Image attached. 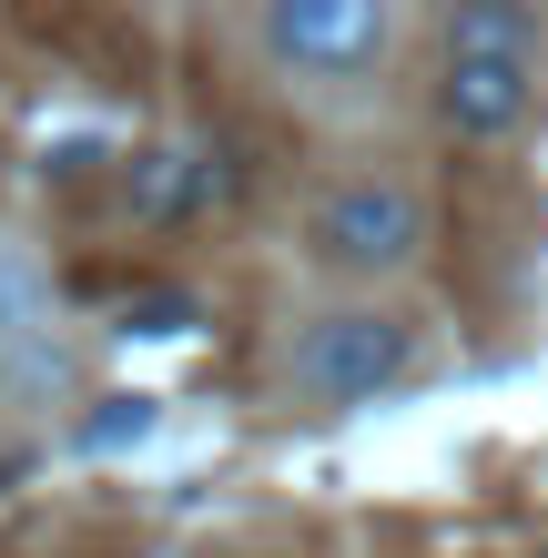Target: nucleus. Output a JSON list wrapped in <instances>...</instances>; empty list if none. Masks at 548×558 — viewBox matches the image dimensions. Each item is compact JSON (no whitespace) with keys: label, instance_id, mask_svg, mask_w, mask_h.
<instances>
[{"label":"nucleus","instance_id":"7","mask_svg":"<svg viewBox=\"0 0 548 558\" xmlns=\"http://www.w3.org/2000/svg\"><path fill=\"white\" fill-rule=\"evenodd\" d=\"M143 426H153V407H143V397H112V416L92 426V447H122V437H143Z\"/></svg>","mask_w":548,"mask_h":558},{"label":"nucleus","instance_id":"5","mask_svg":"<svg viewBox=\"0 0 548 558\" xmlns=\"http://www.w3.org/2000/svg\"><path fill=\"white\" fill-rule=\"evenodd\" d=\"M122 204H133V223H193L214 204V162L193 153V143H143L133 162H122Z\"/></svg>","mask_w":548,"mask_h":558},{"label":"nucleus","instance_id":"3","mask_svg":"<svg viewBox=\"0 0 548 558\" xmlns=\"http://www.w3.org/2000/svg\"><path fill=\"white\" fill-rule=\"evenodd\" d=\"M437 112H447V133H458L467 153H498V143H519V133H528V112H538V92H528V61H508V51H447Z\"/></svg>","mask_w":548,"mask_h":558},{"label":"nucleus","instance_id":"1","mask_svg":"<svg viewBox=\"0 0 548 558\" xmlns=\"http://www.w3.org/2000/svg\"><path fill=\"white\" fill-rule=\"evenodd\" d=\"M416 244H427V204L386 173L326 183L305 204V254L326 275H397V265H416Z\"/></svg>","mask_w":548,"mask_h":558},{"label":"nucleus","instance_id":"4","mask_svg":"<svg viewBox=\"0 0 548 558\" xmlns=\"http://www.w3.org/2000/svg\"><path fill=\"white\" fill-rule=\"evenodd\" d=\"M265 41L295 61V72H356V61L386 51V11L376 0H275L265 11Z\"/></svg>","mask_w":548,"mask_h":558},{"label":"nucleus","instance_id":"2","mask_svg":"<svg viewBox=\"0 0 548 558\" xmlns=\"http://www.w3.org/2000/svg\"><path fill=\"white\" fill-rule=\"evenodd\" d=\"M406 315H376V305H345V315H315L295 336V386L315 407H356V397H386V386L406 376Z\"/></svg>","mask_w":548,"mask_h":558},{"label":"nucleus","instance_id":"6","mask_svg":"<svg viewBox=\"0 0 548 558\" xmlns=\"http://www.w3.org/2000/svg\"><path fill=\"white\" fill-rule=\"evenodd\" d=\"M447 51H508V61H528V11H519V0H467V11L447 21Z\"/></svg>","mask_w":548,"mask_h":558}]
</instances>
